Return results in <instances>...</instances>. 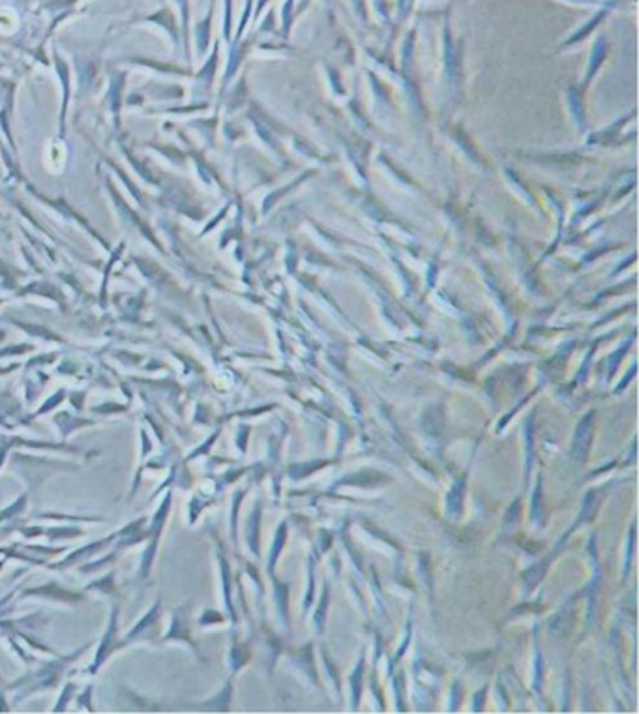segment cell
I'll return each mask as SVG.
<instances>
[{"instance_id": "obj_1", "label": "cell", "mask_w": 639, "mask_h": 714, "mask_svg": "<svg viewBox=\"0 0 639 714\" xmlns=\"http://www.w3.org/2000/svg\"><path fill=\"white\" fill-rule=\"evenodd\" d=\"M592 418H595V413H590L583 418V422L579 424L578 433H576L574 439V456L576 459H585L587 458V452H589L590 441H592Z\"/></svg>"}]
</instances>
